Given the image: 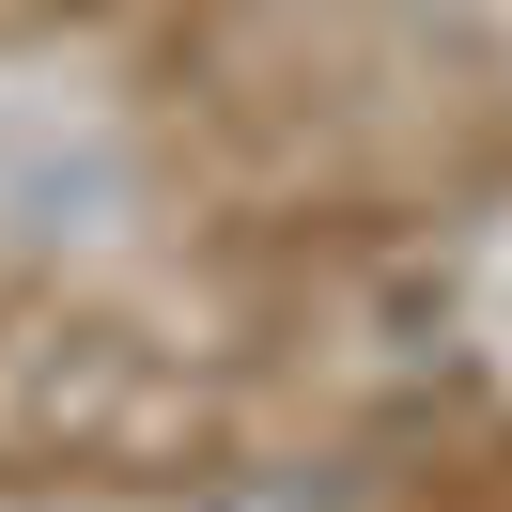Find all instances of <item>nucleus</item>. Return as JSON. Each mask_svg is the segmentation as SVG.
<instances>
[]
</instances>
